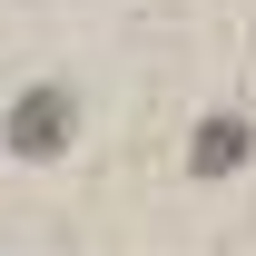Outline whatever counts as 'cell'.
I'll return each instance as SVG.
<instances>
[{
	"instance_id": "6da1fadb",
	"label": "cell",
	"mask_w": 256,
	"mask_h": 256,
	"mask_svg": "<svg viewBox=\"0 0 256 256\" xmlns=\"http://www.w3.org/2000/svg\"><path fill=\"white\" fill-rule=\"evenodd\" d=\"M69 138H79V89H60V79L20 89V108H10V148H20V158H60Z\"/></svg>"
},
{
	"instance_id": "7a4b0ae2",
	"label": "cell",
	"mask_w": 256,
	"mask_h": 256,
	"mask_svg": "<svg viewBox=\"0 0 256 256\" xmlns=\"http://www.w3.org/2000/svg\"><path fill=\"white\" fill-rule=\"evenodd\" d=\"M246 118H236V108H207V118H197V138H188V178L197 188H217V178H236V168H246Z\"/></svg>"
}]
</instances>
